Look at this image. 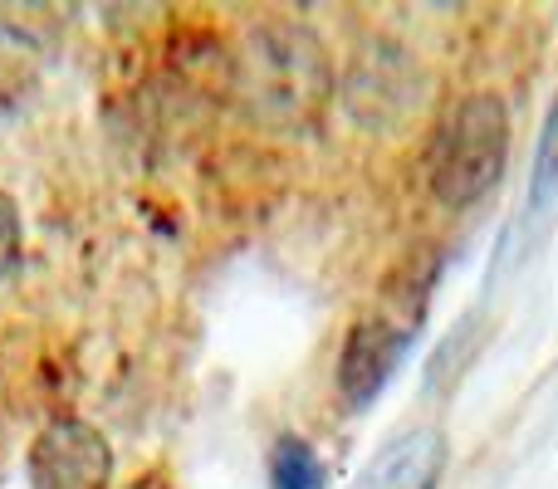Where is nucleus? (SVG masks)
<instances>
[{
    "label": "nucleus",
    "instance_id": "f03ea898",
    "mask_svg": "<svg viewBox=\"0 0 558 489\" xmlns=\"http://www.w3.org/2000/svg\"><path fill=\"white\" fill-rule=\"evenodd\" d=\"M510 162V108L500 94H465L436 123L426 182L446 211H471L495 192Z\"/></svg>",
    "mask_w": 558,
    "mask_h": 489
},
{
    "label": "nucleus",
    "instance_id": "6e6552de",
    "mask_svg": "<svg viewBox=\"0 0 558 489\" xmlns=\"http://www.w3.org/2000/svg\"><path fill=\"white\" fill-rule=\"evenodd\" d=\"M20 265V211L5 192H0V279H10Z\"/></svg>",
    "mask_w": 558,
    "mask_h": 489
},
{
    "label": "nucleus",
    "instance_id": "7ed1b4c3",
    "mask_svg": "<svg viewBox=\"0 0 558 489\" xmlns=\"http://www.w3.org/2000/svg\"><path fill=\"white\" fill-rule=\"evenodd\" d=\"M432 284H436V265L412 269L407 279L387 284V294L377 298L373 314H363L343 338V353H338V396H343L353 412L373 406L383 396V387L392 382V372L402 367L407 347L416 343V328L426 318L432 304Z\"/></svg>",
    "mask_w": 558,
    "mask_h": 489
},
{
    "label": "nucleus",
    "instance_id": "39448f33",
    "mask_svg": "<svg viewBox=\"0 0 558 489\" xmlns=\"http://www.w3.org/2000/svg\"><path fill=\"white\" fill-rule=\"evenodd\" d=\"M451 461V445L436 426H407L357 470L353 489H436Z\"/></svg>",
    "mask_w": 558,
    "mask_h": 489
},
{
    "label": "nucleus",
    "instance_id": "0eeeda50",
    "mask_svg": "<svg viewBox=\"0 0 558 489\" xmlns=\"http://www.w3.org/2000/svg\"><path fill=\"white\" fill-rule=\"evenodd\" d=\"M328 465L304 436H279L270 445V489H324Z\"/></svg>",
    "mask_w": 558,
    "mask_h": 489
},
{
    "label": "nucleus",
    "instance_id": "20e7f679",
    "mask_svg": "<svg viewBox=\"0 0 558 489\" xmlns=\"http://www.w3.org/2000/svg\"><path fill=\"white\" fill-rule=\"evenodd\" d=\"M29 489H108L113 485V445L94 421L59 416L39 426L25 451Z\"/></svg>",
    "mask_w": 558,
    "mask_h": 489
},
{
    "label": "nucleus",
    "instance_id": "423d86ee",
    "mask_svg": "<svg viewBox=\"0 0 558 489\" xmlns=\"http://www.w3.org/2000/svg\"><path fill=\"white\" fill-rule=\"evenodd\" d=\"M558 206V98L539 127V147H534V172H530V206H524V221L530 231H539Z\"/></svg>",
    "mask_w": 558,
    "mask_h": 489
},
{
    "label": "nucleus",
    "instance_id": "f257e3e1",
    "mask_svg": "<svg viewBox=\"0 0 558 489\" xmlns=\"http://www.w3.org/2000/svg\"><path fill=\"white\" fill-rule=\"evenodd\" d=\"M231 94L265 133H314L333 98V64L324 39L299 20H265L241 39L231 64Z\"/></svg>",
    "mask_w": 558,
    "mask_h": 489
}]
</instances>
